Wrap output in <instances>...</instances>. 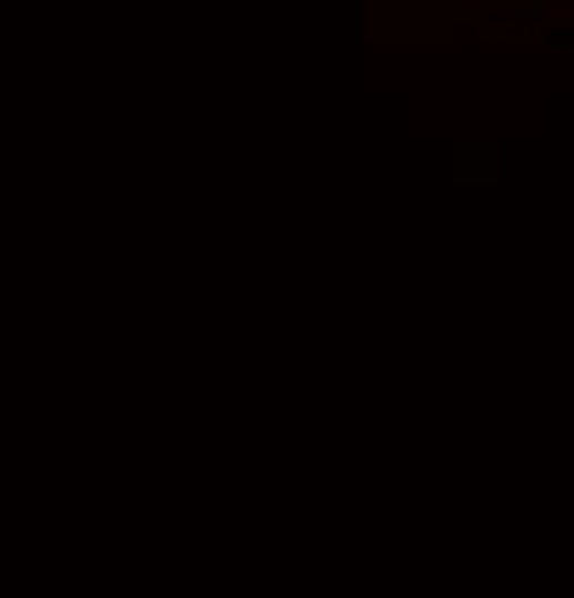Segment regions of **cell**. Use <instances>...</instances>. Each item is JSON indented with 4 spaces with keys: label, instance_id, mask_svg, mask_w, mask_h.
Masks as SVG:
<instances>
[{
    "label": "cell",
    "instance_id": "obj_1",
    "mask_svg": "<svg viewBox=\"0 0 574 598\" xmlns=\"http://www.w3.org/2000/svg\"><path fill=\"white\" fill-rule=\"evenodd\" d=\"M540 7H546V0H512L505 12H512V18H528V12H540Z\"/></svg>",
    "mask_w": 574,
    "mask_h": 598
}]
</instances>
